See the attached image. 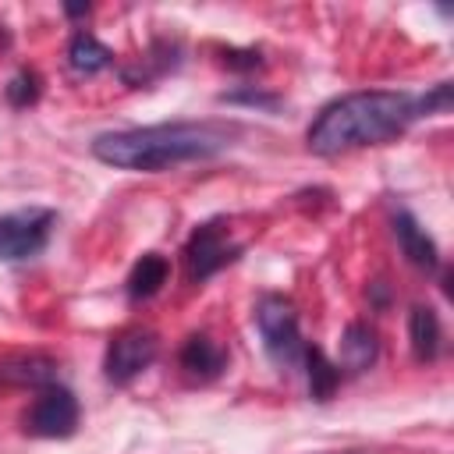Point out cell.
Listing matches in <instances>:
<instances>
[{
  "mask_svg": "<svg viewBox=\"0 0 454 454\" xmlns=\"http://www.w3.org/2000/svg\"><path fill=\"white\" fill-rule=\"evenodd\" d=\"M376 333L365 326V323H351L348 330H344V337H340V362L348 365V369H355V372H362V369H369L372 362H376Z\"/></svg>",
  "mask_w": 454,
  "mask_h": 454,
  "instance_id": "obj_13",
  "label": "cell"
},
{
  "mask_svg": "<svg viewBox=\"0 0 454 454\" xmlns=\"http://www.w3.org/2000/svg\"><path fill=\"white\" fill-rule=\"evenodd\" d=\"M167 277H170V262H167L160 252H145V255L131 266V273H128V294H131L135 301H145V298H153V294L167 284Z\"/></svg>",
  "mask_w": 454,
  "mask_h": 454,
  "instance_id": "obj_11",
  "label": "cell"
},
{
  "mask_svg": "<svg viewBox=\"0 0 454 454\" xmlns=\"http://www.w3.org/2000/svg\"><path fill=\"white\" fill-rule=\"evenodd\" d=\"M53 376H57V362L46 355H18V358L0 362V383H7V387L43 390L53 383Z\"/></svg>",
  "mask_w": 454,
  "mask_h": 454,
  "instance_id": "obj_8",
  "label": "cell"
},
{
  "mask_svg": "<svg viewBox=\"0 0 454 454\" xmlns=\"http://www.w3.org/2000/svg\"><path fill=\"white\" fill-rule=\"evenodd\" d=\"M301 362L309 365V390H312V397L326 401L337 390V383H340V365H333L319 348H305Z\"/></svg>",
  "mask_w": 454,
  "mask_h": 454,
  "instance_id": "obj_15",
  "label": "cell"
},
{
  "mask_svg": "<svg viewBox=\"0 0 454 454\" xmlns=\"http://www.w3.org/2000/svg\"><path fill=\"white\" fill-rule=\"evenodd\" d=\"M408 340L419 362H433L440 355V319L429 305H415L408 316Z\"/></svg>",
  "mask_w": 454,
  "mask_h": 454,
  "instance_id": "obj_12",
  "label": "cell"
},
{
  "mask_svg": "<svg viewBox=\"0 0 454 454\" xmlns=\"http://www.w3.org/2000/svg\"><path fill=\"white\" fill-rule=\"evenodd\" d=\"M238 245L227 238L223 223L220 220H209V223H199L184 245V266H188V277L195 284L209 280L216 270H223L231 259H238Z\"/></svg>",
  "mask_w": 454,
  "mask_h": 454,
  "instance_id": "obj_6",
  "label": "cell"
},
{
  "mask_svg": "<svg viewBox=\"0 0 454 454\" xmlns=\"http://www.w3.org/2000/svg\"><path fill=\"white\" fill-rule=\"evenodd\" d=\"M238 138V124L223 121H174V124H149V128H124L103 131L92 138V156L117 170H142L156 174L177 163L209 160L223 153Z\"/></svg>",
  "mask_w": 454,
  "mask_h": 454,
  "instance_id": "obj_2",
  "label": "cell"
},
{
  "mask_svg": "<svg viewBox=\"0 0 454 454\" xmlns=\"http://www.w3.org/2000/svg\"><path fill=\"white\" fill-rule=\"evenodd\" d=\"M156 351H160V340H156L153 330H124V333H117L110 340V348H106V358H103L106 380L117 383V387L131 383L142 369L153 365Z\"/></svg>",
  "mask_w": 454,
  "mask_h": 454,
  "instance_id": "obj_7",
  "label": "cell"
},
{
  "mask_svg": "<svg viewBox=\"0 0 454 454\" xmlns=\"http://www.w3.org/2000/svg\"><path fill=\"white\" fill-rule=\"evenodd\" d=\"M7 103L11 106H32L39 99V78L32 71H18L11 82H7Z\"/></svg>",
  "mask_w": 454,
  "mask_h": 454,
  "instance_id": "obj_16",
  "label": "cell"
},
{
  "mask_svg": "<svg viewBox=\"0 0 454 454\" xmlns=\"http://www.w3.org/2000/svg\"><path fill=\"white\" fill-rule=\"evenodd\" d=\"M394 234H397V245H401V252L408 255L411 266H422V270H436L440 266V252H436L433 238L415 223L411 213H397L394 216Z\"/></svg>",
  "mask_w": 454,
  "mask_h": 454,
  "instance_id": "obj_9",
  "label": "cell"
},
{
  "mask_svg": "<svg viewBox=\"0 0 454 454\" xmlns=\"http://www.w3.org/2000/svg\"><path fill=\"white\" fill-rule=\"evenodd\" d=\"M53 209L43 206H28V209H14L0 216V259L14 262V259H32L46 248L50 231H53Z\"/></svg>",
  "mask_w": 454,
  "mask_h": 454,
  "instance_id": "obj_4",
  "label": "cell"
},
{
  "mask_svg": "<svg viewBox=\"0 0 454 454\" xmlns=\"http://www.w3.org/2000/svg\"><path fill=\"white\" fill-rule=\"evenodd\" d=\"M110 60H114V53H110L92 32H78V35L71 39V46H67V64H71L74 74H96V71H103Z\"/></svg>",
  "mask_w": 454,
  "mask_h": 454,
  "instance_id": "obj_14",
  "label": "cell"
},
{
  "mask_svg": "<svg viewBox=\"0 0 454 454\" xmlns=\"http://www.w3.org/2000/svg\"><path fill=\"white\" fill-rule=\"evenodd\" d=\"M255 326L262 337L266 355L280 369H294L305 358V340L298 330V312L284 294H266L255 305Z\"/></svg>",
  "mask_w": 454,
  "mask_h": 454,
  "instance_id": "obj_3",
  "label": "cell"
},
{
  "mask_svg": "<svg viewBox=\"0 0 454 454\" xmlns=\"http://www.w3.org/2000/svg\"><path fill=\"white\" fill-rule=\"evenodd\" d=\"M223 99L227 103H255V106H266V110L277 106V96H262V92H227Z\"/></svg>",
  "mask_w": 454,
  "mask_h": 454,
  "instance_id": "obj_17",
  "label": "cell"
},
{
  "mask_svg": "<svg viewBox=\"0 0 454 454\" xmlns=\"http://www.w3.org/2000/svg\"><path fill=\"white\" fill-rule=\"evenodd\" d=\"M223 362H227L223 348L206 333H192L184 340V348H181V369H188L199 380H213L223 369Z\"/></svg>",
  "mask_w": 454,
  "mask_h": 454,
  "instance_id": "obj_10",
  "label": "cell"
},
{
  "mask_svg": "<svg viewBox=\"0 0 454 454\" xmlns=\"http://www.w3.org/2000/svg\"><path fill=\"white\" fill-rule=\"evenodd\" d=\"M25 433L43 436V440H64L78 429V397L67 387H43L32 408L25 411Z\"/></svg>",
  "mask_w": 454,
  "mask_h": 454,
  "instance_id": "obj_5",
  "label": "cell"
},
{
  "mask_svg": "<svg viewBox=\"0 0 454 454\" xmlns=\"http://www.w3.org/2000/svg\"><path fill=\"white\" fill-rule=\"evenodd\" d=\"M426 96L397 89H362L326 103L309 124V149L316 156H340L351 149L397 138L411 121L426 117Z\"/></svg>",
  "mask_w": 454,
  "mask_h": 454,
  "instance_id": "obj_1",
  "label": "cell"
}]
</instances>
